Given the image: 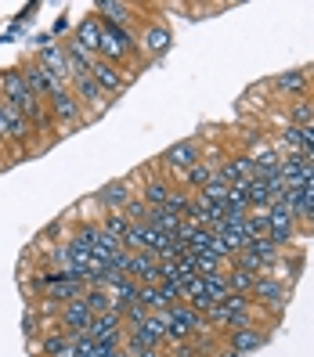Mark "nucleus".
Returning a JSON list of instances; mask_svg holds the SVG:
<instances>
[{
	"label": "nucleus",
	"instance_id": "obj_37",
	"mask_svg": "<svg viewBox=\"0 0 314 357\" xmlns=\"http://www.w3.org/2000/svg\"><path fill=\"white\" fill-rule=\"evenodd\" d=\"M159 357H174V354H170V350H163V354H159Z\"/></svg>",
	"mask_w": 314,
	"mask_h": 357
},
{
	"label": "nucleus",
	"instance_id": "obj_9",
	"mask_svg": "<svg viewBox=\"0 0 314 357\" xmlns=\"http://www.w3.org/2000/svg\"><path fill=\"white\" fill-rule=\"evenodd\" d=\"M58 325H61V332H69V335L87 332V328L94 325V310L83 303V296H80V300H69V303L58 307Z\"/></svg>",
	"mask_w": 314,
	"mask_h": 357
},
{
	"label": "nucleus",
	"instance_id": "obj_35",
	"mask_svg": "<svg viewBox=\"0 0 314 357\" xmlns=\"http://www.w3.org/2000/svg\"><path fill=\"white\" fill-rule=\"evenodd\" d=\"M300 137H304V149H314V123L300 127Z\"/></svg>",
	"mask_w": 314,
	"mask_h": 357
},
{
	"label": "nucleus",
	"instance_id": "obj_38",
	"mask_svg": "<svg viewBox=\"0 0 314 357\" xmlns=\"http://www.w3.org/2000/svg\"><path fill=\"white\" fill-rule=\"evenodd\" d=\"M119 357H130V354H127V350H119Z\"/></svg>",
	"mask_w": 314,
	"mask_h": 357
},
{
	"label": "nucleus",
	"instance_id": "obj_6",
	"mask_svg": "<svg viewBox=\"0 0 314 357\" xmlns=\"http://www.w3.org/2000/svg\"><path fill=\"white\" fill-rule=\"evenodd\" d=\"M199 159H206V155H202V144L195 137H184V141L170 144V149L163 152V166H166V170H174L177 177H184Z\"/></svg>",
	"mask_w": 314,
	"mask_h": 357
},
{
	"label": "nucleus",
	"instance_id": "obj_19",
	"mask_svg": "<svg viewBox=\"0 0 314 357\" xmlns=\"http://www.w3.org/2000/svg\"><path fill=\"white\" fill-rule=\"evenodd\" d=\"M217 166H220V159H199L192 170L181 177V184L188 188V192H202V188L217 177Z\"/></svg>",
	"mask_w": 314,
	"mask_h": 357
},
{
	"label": "nucleus",
	"instance_id": "obj_22",
	"mask_svg": "<svg viewBox=\"0 0 314 357\" xmlns=\"http://www.w3.org/2000/svg\"><path fill=\"white\" fill-rule=\"evenodd\" d=\"M246 202H249V213H264V209L271 206V192H267V181L264 177L246 181Z\"/></svg>",
	"mask_w": 314,
	"mask_h": 357
},
{
	"label": "nucleus",
	"instance_id": "obj_21",
	"mask_svg": "<svg viewBox=\"0 0 314 357\" xmlns=\"http://www.w3.org/2000/svg\"><path fill=\"white\" fill-rule=\"evenodd\" d=\"M40 357H73V335L69 332H44Z\"/></svg>",
	"mask_w": 314,
	"mask_h": 357
},
{
	"label": "nucleus",
	"instance_id": "obj_26",
	"mask_svg": "<svg viewBox=\"0 0 314 357\" xmlns=\"http://www.w3.org/2000/svg\"><path fill=\"white\" fill-rule=\"evenodd\" d=\"M83 303L94 310V318H98V314L116 310V307H112V296H109V289H98V285H87V289H83ZM116 314H119V310H116Z\"/></svg>",
	"mask_w": 314,
	"mask_h": 357
},
{
	"label": "nucleus",
	"instance_id": "obj_10",
	"mask_svg": "<svg viewBox=\"0 0 314 357\" xmlns=\"http://www.w3.org/2000/svg\"><path fill=\"white\" fill-rule=\"evenodd\" d=\"M267 224H271V242L275 245H282V242H289L292 235H297V213L285 206V202H271L267 206Z\"/></svg>",
	"mask_w": 314,
	"mask_h": 357
},
{
	"label": "nucleus",
	"instance_id": "obj_14",
	"mask_svg": "<svg viewBox=\"0 0 314 357\" xmlns=\"http://www.w3.org/2000/svg\"><path fill=\"white\" fill-rule=\"evenodd\" d=\"M217 177H220L224 184H246V181H253L257 170H253V159H249V152H239V155H232V159H220Z\"/></svg>",
	"mask_w": 314,
	"mask_h": 357
},
{
	"label": "nucleus",
	"instance_id": "obj_13",
	"mask_svg": "<svg viewBox=\"0 0 314 357\" xmlns=\"http://www.w3.org/2000/svg\"><path fill=\"white\" fill-rule=\"evenodd\" d=\"M137 192L130 188V177H119V181H109L101 188V192L94 195V202L101 206V213H112V209H123Z\"/></svg>",
	"mask_w": 314,
	"mask_h": 357
},
{
	"label": "nucleus",
	"instance_id": "obj_8",
	"mask_svg": "<svg viewBox=\"0 0 314 357\" xmlns=\"http://www.w3.org/2000/svg\"><path fill=\"white\" fill-rule=\"evenodd\" d=\"M69 91H73V94H76V101L83 105V112H87V119H91V116H101V112L112 105V98L105 94V91L98 87V83H94L91 76H80V79H73V83H69Z\"/></svg>",
	"mask_w": 314,
	"mask_h": 357
},
{
	"label": "nucleus",
	"instance_id": "obj_5",
	"mask_svg": "<svg viewBox=\"0 0 314 357\" xmlns=\"http://www.w3.org/2000/svg\"><path fill=\"white\" fill-rule=\"evenodd\" d=\"M33 61L58 83V87H69V58H66V44H40V51L33 54Z\"/></svg>",
	"mask_w": 314,
	"mask_h": 357
},
{
	"label": "nucleus",
	"instance_id": "obj_23",
	"mask_svg": "<svg viewBox=\"0 0 314 357\" xmlns=\"http://www.w3.org/2000/svg\"><path fill=\"white\" fill-rule=\"evenodd\" d=\"M144 224L156 227L159 235H166V238H177V231H181V217H177V213H170V209H152Z\"/></svg>",
	"mask_w": 314,
	"mask_h": 357
},
{
	"label": "nucleus",
	"instance_id": "obj_28",
	"mask_svg": "<svg viewBox=\"0 0 314 357\" xmlns=\"http://www.w3.org/2000/svg\"><path fill=\"white\" fill-rule=\"evenodd\" d=\"M137 303L149 310V314H159V310H166L170 303L163 300V292H159V285H141L137 289Z\"/></svg>",
	"mask_w": 314,
	"mask_h": 357
},
{
	"label": "nucleus",
	"instance_id": "obj_39",
	"mask_svg": "<svg viewBox=\"0 0 314 357\" xmlns=\"http://www.w3.org/2000/svg\"><path fill=\"white\" fill-rule=\"evenodd\" d=\"M311 235H314V224H311Z\"/></svg>",
	"mask_w": 314,
	"mask_h": 357
},
{
	"label": "nucleus",
	"instance_id": "obj_27",
	"mask_svg": "<svg viewBox=\"0 0 314 357\" xmlns=\"http://www.w3.org/2000/svg\"><path fill=\"white\" fill-rule=\"evenodd\" d=\"M224 271H227V267H224ZM224 271H217V275H199V278H202V285H206V292H209V300H214V303H224V300H227V292H232V289H227Z\"/></svg>",
	"mask_w": 314,
	"mask_h": 357
},
{
	"label": "nucleus",
	"instance_id": "obj_30",
	"mask_svg": "<svg viewBox=\"0 0 314 357\" xmlns=\"http://www.w3.org/2000/svg\"><path fill=\"white\" fill-rule=\"evenodd\" d=\"M314 123V105L311 101H292L289 105V127H307Z\"/></svg>",
	"mask_w": 314,
	"mask_h": 357
},
{
	"label": "nucleus",
	"instance_id": "obj_11",
	"mask_svg": "<svg viewBox=\"0 0 314 357\" xmlns=\"http://www.w3.org/2000/svg\"><path fill=\"white\" fill-rule=\"evenodd\" d=\"M267 340H271V335H267L260 325H246V328H232V332H224V347H232L239 357L260 350Z\"/></svg>",
	"mask_w": 314,
	"mask_h": 357
},
{
	"label": "nucleus",
	"instance_id": "obj_36",
	"mask_svg": "<svg viewBox=\"0 0 314 357\" xmlns=\"http://www.w3.org/2000/svg\"><path fill=\"white\" fill-rule=\"evenodd\" d=\"M214 357H239V354H235V350H232V347H220V350H217V354H214Z\"/></svg>",
	"mask_w": 314,
	"mask_h": 357
},
{
	"label": "nucleus",
	"instance_id": "obj_17",
	"mask_svg": "<svg viewBox=\"0 0 314 357\" xmlns=\"http://www.w3.org/2000/svg\"><path fill=\"white\" fill-rule=\"evenodd\" d=\"M22 76H26V83H29V91H33V94H36L40 101H47V98H51L54 91H61V87H58V83H54V79H51V76H47L44 69H40V66H36V61H33V58H29V61H26V66H22Z\"/></svg>",
	"mask_w": 314,
	"mask_h": 357
},
{
	"label": "nucleus",
	"instance_id": "obj_3",
	"mask_svg": "<svg viewBox=\"0 0 314 357\" xmlns=\"http://www.w3.org/2000/svg\"><path fill=\"white\" fill-rule=\"evenodd\" d=\"M285 296H289V289H285L282 278L260 275L257 285H253V303L260 307V314H275V318H278L282 307H285Z\"/></svg>",
	"mask_w": 314,
	"mask_h": 357
},
{
	"label": "nucleus",
	"instance_id": "obj_32",
	"mask_svg": "<svg viewBox=\"0 0 314 357\" xmlns=\"http://www.w3.org/2000/svg\"><path fill=\"white\" fill-rule=\"evenodd\" d=\"M227 264L217 257V253H199L195 257V275H217V271H224Z\"/></svg>",
	"mask_w": 314,
	"mask_h": 357
},
{
	"label": "nucleus",
	"instance_id": "obj_12",
	"mask_svg": "<svg viewBox=\"0 0 314 357\" xmlns=\"http://www.w3.org/2000/svg\"><path fill=\"white\" fill-rule=\"evenodd\" d=\"M94 11H98V18H101V22L119 26V29H130L141 8H137V4H127V0H98V4H94Z\"/></svg>",
	"mask_w": 314,
	"mask_h": 357
},
{
	"label": "nucleus",
	"instance_id": "obj_4",
	"mask_svg": "<svg viewBox=\"0 0 314 357\" xmlns=\"http://www.w3.org/2000/svg\"><path fill=\"white\" fill-rule=\"evenodd\" d=\"M47 112H51V119L58 123V127H76V123L87 119L83 105L76 101V94H73L69 87H61V91H54V94L47 98Z\"/></svg>",
	"mask_w": 314,
	"mask_h": 357
},
{
	"label": "nucleus",
	"instance_id": "obj_24",
	"mask_svg": "<svg viewBox=\"0 0 314 357\" xmlns=\"http://www.w3.org/2000/svg\"><path fill=\"white\" fill-rule=\"evenodd\" d=\"M101 231L109 238H116V242H123L127 238V231H130V220H127V213H123V209H112V213H101Z\"/></svg>",
	"mask_w": 314,
	"mask_h": 357
},
{
	"label": "nucleus",
	"instance_id": "obj_1",
	"mask_svg": "<svg viewBox=\"0 0 314 357\" xmlns=\"http://www.w3.org/2000/svg\"><path fill=\"white\" fill-rule=\"evenodd\" d=\"M174 47V29L166 26V22H144L141 33H137V54L141 58H149V61H159L166 51Z\"/></svg>",
	"mask_w": 314,
	"mask_h": 357
},
{
	"label": "nucleus",
	"instance_id": "obj_2",
	"mask_svg": "<svg viewBox=\"0 0 314 357\" xmlns=\"http://www.w3.org/2000/svg\"><path fill=\"white\" fill-rule=\"evenodd\" d=\"M134 76H137L134 66L119 69V66H112V61H101V58H94V66H91V79H94L109 98H119L123 91L130 87V79H134Z\"/></svg>",
	"mask_w": 314,
	"mask_h": 357
},
{
	"label": "nucleus",
	"instance_id": "obj_18",
	"mask_svg": "<svg viewBox=\"0 0 314 357\" xmlns=\"http://www.w3.org/2000/svg\"><path fill=\"white\" fill-rule=\"evenodd\" d=\"M76 44L83 47V51H91V54H98V44H101V18L98 15H83L80 22H76Z\"/></svg>",
	"mask_w": 314,
	"mask_h": 357
},
{
	"label": "nucleus",
	"instance_id": "obj_34",
	"mask_svg": "<svg viewBox=\"0 0 314 357\" xmlns=\"http://www.w3.org/2000/svg\"><path fill=\"white\" fill-rule=\"evenodd\" d=\"M227 188H232V184H224L220 177H214V181H209L199 195H202V199H209V202H217V206H224V199H227Z\"/></svg>",
	"mask_w": 314,
	"mask_h": 357
},
{
	"label": "nucleus",
	"instance_id": "obj_40",
	"mask_svg": "<svg viewBox=\"0 0 314 357\" xmlns=\"http://www.w3.org/2000/svg\"><path fill=\"white\" fill-rule=\"evenodd\" d=\"M311 105H314V98H311Z\"/></svg>",
	"mask_w": 314,
	"mask_h": 357
},
{
	"label": "nucleus",
	"instance_id": "obj_20",
	"mask_svg": "<svg viewBox=\"0 0 314 357\" xmlns=\"http://www.w3.org/2000/svg\"><path fill=\"white\" fill-rule=\"evenodd\" d=\"M307 73L304 69H289V73H278L275 79H271V87H275L278 94H292V98H304L307 94Z\"/></svg>",
	"mask_w": 314,
	"mask_h": 357
},
{
	"label": "nucleus",
	"instance_id": "obj_33",
	"mask_svg": "<svg viewBox=\"0 0 314 357\" xmlns=\"http://www.w3.org/2000/svg\"><path fill=\"white\" fill-rule=\"evenodd\" d=\"M73 357H98V343L91 340L87 332H76L73 335Z\"/></svg>",
	"mask_w": 314,
	"mask_h": 357
},
{
	"label": "nucleus",
	"instance_id": "obj_15",
	"mask_svg": "<svg viewBox=\"0 0 314 357\" xmlns=\"http://www.w3.org/2000/svg\"><path fill=\"white\" fill-rule=\"evenodd\" d=\"M127 278L137 285H156L159 282V260L152 253H127Z\"/></svg>",
	"mask_w": 314,
	"mask_h": 357
},
{
	"label": "nucleus",
	"instance_id": "obj_31",
	"mask_svg": "<svg viewBox=\"0 0 314 357\" xmlns=\"http://www.w3.org/2000/svg\"><path fill=\"white\" fill-rule=\"evenodd\" d=\"M192 199H195V192H188V188H174L170 202H166L163 209H170V213H177V217L184 220V213H188V206H192Z\"/></svg>",
	"mask_w": 314,
	"mask_h": 357
},
{
	"label": "nucleus",
	"instance_id": "obj_7",
	"mask_svg": "<svg viewBox=\"0 0 314 357\" xmlns=\"http://www.w3.org/2000/svg\"><path fill=\"white\" fill-rule=\"evenodd\" d=\"M87 335H91L98 347H123V340H127V325H123V314H116V310L98 314L94 325L87 328Z\"/></svg>",
	"mask_w": 314,
	"mask_h": 357
},
{
	"label": "nucleus",
	"instance_id": "obj_16",
	"mask_svg": "<svg viewBox=\"0 0 314 357\" xmlns=\"http://www.w3.org/2000/svg\"><path fill=\"white\" fill-rule=\"evenodd\" d=\"M137 195L144 199V206H149V209H163L166 202H170V195H174V184L166 181V177H144Z\"/></svg>",
	"mask_w": 314,
	"mask_h": 357
},
{
	"label": "nucleus",
	"instance_id": "obj_25",
	"mask_svg": "<svg viewBox=\"0 0 314 357\" xmlns=\"http://www.w3.org/2000/svg\"><path fill=\"white\" fill-rule=\"evenodd\" d=\"M224 278H227V289H232V292H242V296H253L257 275H249V271H242V267H235V264H227Z\"/></svg>",
	"mask_w": 314,
	"mask_h": 357
},
{
	"label": "nucleus",
	"instance_id": "obj_29",
	"mask_svg": "<svg viewBox=\"0 0 314 357\" xmlns=\"http://www.w3.org/2000/svg\"><path fill=\"white\" fill-rule=\"evenodd\" d=\"M209 245H214V231H209V227H195L192 231V235H188L184 238V249H188V253H209Z\"/></svg>",
	"mask_w": 314,
	"mask_h": 357
}]
</instances>
